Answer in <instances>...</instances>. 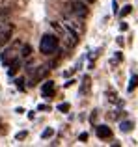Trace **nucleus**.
<instances>
[{"label":"nucleus","mask_w":138,"mask_h":147,"mask_svg":"<svg viewBox=\"0 0 138 147\" xmlns=\"http://www.w3.org/2000/svg\"><path fill=\"white\" fill-rule=\"evenodd\" d=\"M11 36H13V26H11V28H7V30H4V32H0V49H2L4 45L9 43Z\"/></svg>","instance_id":"obj_5"},{"label":"nucleus","mask_w":138,"mask_h":147,"mask_svg":"<svg viewBox=\"0 0 138 147\" xmlns=\"http://www.w3.org/2000/svg\"><path fill=\"white\" fill-rule=\"evenodd\" d=\"M112 11H114V13L120 11V9H118V0H112Z\"/></svg>","instance_id":"obj_17"},{"label":"nucleus","mask_w":138,"mask_h":147,"mask_svg":"<svg viewBox=\"0 0 138 147\" xmlns=\"http://www.w3.org/2000/svg\"><path fill=\"white\" fill-rule=\"evenodd\" d=\"M84 2H86V4H91V2H93V0H84Z\"/></svg>","instance_id":"obj_20"},{"label":"nucleus","mask_w":138,"mask_h":147,"mask_svg":"<svg viewBox=\"0 0 138 147\" xmlns=\"http://www.w3.org/2000/svg\"><path fill=\"white\" fill-rule=\"evenodd\" d=\"M131 11H133V6H129V4H127V6H123V7L120 9V17H121V19L127 17V15L131 13Z\"/></svg>","instance_id":"obj_10"},{"label":"nucleus","mask_w":138,"mask_h":147,"mask_svg":"<svg viewBox=\"0 0 138 147\" xmlns=\"http://www.w3.org/2000/svg\"><path fill=\"white\" fill-rule=\"evenodd\" d=\"M127 28H129V24H127V22H121V24H120V30H121V32H125Z\"/></svg>","instance_id":"obj_19"},{"label":"nucleus","mask_w":138,"mask_h":147,"mask_svg":"<svg viewBox=\"0 0 138 147\" xmlns=\"http://www.w3.org/2000/svg\"><path fill=\"white\" fill-rule=\"evenodd\" d=\"M0 132H2V123H0Z\"/></svg>","instance_id":"obj_21"},{"label":"nucleus","mask_w":138,"mask_h":147,"mask_svg":"<svg viewBox=\"0 0 138 147\" xmlns=\"http://www.w3.org/2000/svg\"><path fill=\"white\" fill-rule=\"evenodd\" d=\"M58 110H60V112H67V110H69V104H67V102L58 104Z\"/></svg>","instance_id":"obj_14"},{"label":"nucleus","mask_w":138,"mask_h":147,"mask_svg":"<svg viewBox=\"0 0 138 147\" xmlns=\"http://www.w3.org/2000/svg\"><path fill=\"white\" fill-rule=\"evenodd\" d=\"M15 60H19V54H17V50H15L13 47H11V49H6L2 54H0V61H2L4 65L13 63Z\"/></svg>","instance_id":"obj_2"},{"label":"nucleus","mask_w":138,"mask_h":147,"mask_svg":"<svg viewBox=\"0 0 138 147\" xmlns=\"http://www.w3.org/2000/svg\"><path fill=\"white\" fill-rule=\"evenodd\" d=\"M41 93H43V97L45 99H51L52 95H54V82H45L43 86H41Z\"/></svg>","instance_id":"obj_4"},{"label":"nucleus","mask_w":138,"mask_h":147,"mask_svg":"<svg viewBox=\"0 0 138 147\" xmlns=\"http://www.w3.org/2000/svg\"><path fill=\"white\" fill-rule=\"evenodd\" d=\"M0 4H4V0H0Z\"/></svg>","instance_id":"obj_23"},{"label":"nucleus","mask_w":138,"mask_h":147,"mask_svg":"<svg viewBox=\"0 0 138 147\" xmlns=\"http://www.w3.org/2000/svg\"><path fill=\"white\" fill-rule=\"evenodd\" d=\"M136 86H138V75H133L131 76V82H129V88H127L129 93H133V91L136 90Z\"/></svg>","instance_id":"obj_9"},{"label":"nucleus","mask_w":138,"mask_h":147,"mask_svg":"<svg viewBox=\"0 0 138 147\" xmlns=\"http://www.w3.org/2000/svg\"><path fill=\"white\" fill-rule=\"evenodd\" d=\"M106 99H108L110 102H114V104H120V99H118V95H116V91H114V90L106 91Z\"/></svg>","instance_id":"obj_8"},{"label":"nucleus","mask_w":138,"mask_h":147,"mask_svg":"<svg viewBox=\"0 0 138 147\" xmlns=\"http://www.w3.org/2000/svg\"><path fill=\"white\" fill-rule=\"evenodd\" d=\"M58 47H60V41H58V37L52 36V34H45L39 41V52L45 54V56L54 54L56 50H58Z\"/></svg>","instance_id":"obj_1"},{"label":"nucleus","mask_w":138,"mask_h":147,"mask_svg":"<svg viewBox=\"0 0 138 147\" xmlns=\"http://www.w3.org/2000/svg\"><path fill=\"white\" fill-rule=\"evenodd\" d=\"M15 138H17V140H24V138H26V130H22V132H17V136H15Z\"/></svg>","instance_id":"obj_16"},{"label":"nucleus","mask_w":138,"mask_h":147,"mask_svg":"<svg viewBox=\"0 0 138 147\" xmlns=\"http://www.w3.org/2000/svg\"><path fill=\"white\" fill-rule=\"evenodd\" d=\"M78 140H80V142H86V140H88V132H82V134L78 136Z\"/></svg>","instance_id":"obj_18"},{"label":"nucleus","mask_w":138,"mask_h":147,"mask_svg":"<svg viewBox=\"0 0 138 147\" xmlns=\"http://www.w3.org/2000/svg\"><path fill=\"white\" fill-rule=\"evenodd\" d=\"M52 134H54V130H52V129H45L43 132H41V138H43V140H47V138H51Z\"/></svg>","instance_id":"obj_13"},{"label":"nucleus","mask_w":138,"mask_h":147,"mask_svg":"<svg viewBox=\"0 0 138 147\" xmlns=\"http://www.w3.org/2000/svg\"><path fill=\"white\" fill-rule=\"evenodd\" d=\"M19 67H21V61H19V60H15L13 63H9V69H7V75H9V76H13L15 73L19 71Z\"/></svg>","instance_id":"obj_7"},{"label":"nucleus","mask_w":138,"mask_h":147,"mask_svg":"<svg viewBox=\"0 0 138 147\" xmlns=\"http://www.w3.org/2000/svg\"><path fill=\"white\" fill-rule=\"evenodd\" d=\"M88 88H90V78H88V76H84V80H82V90H80V93H88Z\"/></svg>","instance_id":"obj_12"},{"label":"nucleus","mask_w":138,"mask_h":147,"mask_svg":"<svg viewBox=\"0 0 138 147\" xmlns=\"http://www.w3.org/2000/svg\"><path fill=\"white\" fill-rule=\"evenodd\" d=\"M22 82H24L22 78H17V80H15V84H17V88H19V90H24V84H22Z\"/></svg>","instance_id":"obj_15"},{"label":"nucleus","mask_w":138,"mask_h":147,"mask_svg":"<svg viewBox=\"0 0 138 147\" xmlns=\"http://www.w3.org/2000/svg\"><path fill=\"white\" fill-rule=\"evenodd\" d=\"M30 54H32V47H30V45H24V47L21 49V56L22 58H28Z\"/></svg>","instance_id":"obj_11"},{"label":"nucleus","mask_w":138,"mask_h":147,"mask_svg":"<svg viewBox=\"0 0 138 147\" xmlns=\"http://www.w3.org/2000/svg\"><path fill=\"white\" fill-rule=\"evenodd\" d=\"M133 129H135V121H133V119H125V121L120 123V130L121 132H131Z\"/></svg>","instance_id":"obj_6"},{"label":"nucleus","mask_w":138,"mask_h":147,"mask_svg":"<svg viewBox=\"0 0 138 147\" xmlns=\"http://www.w3.org/2000/svg\"><path fill=\"white\" fill-rule=\"evenodd\" d=\"M95 134H97V138H101V140H108L110 136H112V129L106 125H97L95 127Z\"/></svg>","instance_id":"obj_3"},{"label":"nucleus","mask_w":138,"mask_h":147,"mask_svg":"<svg viewBox=\"0 0 138 147\" xmlns=\"http://www.w3.org/2000/svg\"><path fill=\"white\" fill-rule=\"evenodd\" d=\"M64 2H71V0H64Z\"/></svg>","instance_id":"obj_22"}]
</instances>
